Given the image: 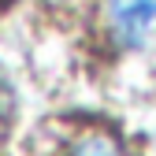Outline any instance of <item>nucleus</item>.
Returning <instances> with one entry per match:
<instances>
[{
    "instance_id": "nucleus-1",
    "label": "nucleus",
    "mask_w": 156,
    "mask_h": 156,
    "mask_svg": "<svg viewBox=\"0 0 156 156\" xmlns=\"http://www.w3.org/2000/svg\"><path fill=\"white\" fill-rule=\"evenodd\" d=\"M101 26L115 52L134 60L156 56V0H104Z\"/></svg>"
},
{
    "instance_id": "nucleus-2",
    "label": "nucleus",
    "mask_w": 156,
    "mask_h": 156,
    "mask_svg": "<svg viewBox=\"0 0 156 156\" xmlns=\"http://www.w3.org/2000/svg\"><path fill=\"white\" fill-rule=\"evenodd\" d=\"M56 156H130V152L104 130H82L56 149Z\"/></svg>"
},
{
    "instance_id": "nucleus-3",
    "label": "nucleus",
    "mask_w": 156,
    "mask_h": 156,
    "mask_svg": "<svg viewBox=\"0 0 156 156\" xmlns=\"http://www.w3.org/2000/svg\"><path fill=\"white\" fill-rule=\"evenodd\" d=\"M11 115H15V89H11V82H8V74L0 71V134L8 130Z\"/></svg>"
}]
</instances>
